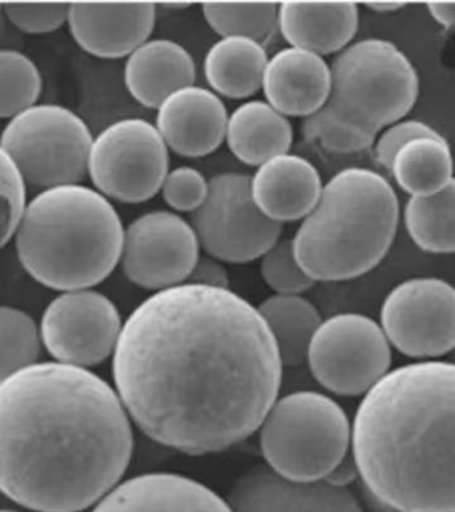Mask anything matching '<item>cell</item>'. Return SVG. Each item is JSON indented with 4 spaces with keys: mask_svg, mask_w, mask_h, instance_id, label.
<instances>
[{
    "mask_svg": "<svg viewBox=\"0 0 455 512\" xmlns=\"http://www.w3.org/2000/svg\"><path fill=\"white\" fill-rule=\"evenodd\" d=\"M320 172L293 153L273 157L251 176L253 200L268 219L284 224L304 220L321 195Z\"/></svg>",
    "mask_w": 455,
    "mask_h": 512,
    "instance_id": "obj_20",
    "label": "cell"
},
{
    "mask_svg": "<svg viewBox=\"0 0 455 512\" xmlns=\"http://www.w3.org/2000/svg\"><path fill=\"white\" fill-rule=\"evenodd\" d=\"M430 15L446 28H455V3H430Z\"/></svg>",
    "mask_w": 455,
    "mask_h": 512,
    "instance_id": "obj_39",
    "label": "cell"
},
{
    "mask_svg": "<svg viewBox=\"0 0 455 512\" xmlns=\"http://www.w3.org/2000/svg\"><path fill=\"white\" fill-rule=\"evenodd\" d=\"M366 7L376 12H396L405 7L404 3H368Z\"/></svg>",
    "mask_w": 455,
    "mask_h": 512,
    "instance_id": "obj_40",
    "label": "cell"
},
{
    "mask_svg": "<svg viewBox=\"0 0 455 512\" xmlns=\"http://www.w3.org/2000/svg\"><path fill=\"white\" fill-rule=\"evenodd\" d=\"M27 204V185L0 147V251L15 236Z\"/></svg>",
    "mask_w": 455,
    "mask_h": 512,
    "instance_id": "obj_33",
    "label": "cell"
},
{
    "mask_svg": "<svg viewBox=\"0 0 455 512\" xmlns=\"http://www.w3.org/2000/svg\"><path fill=\"white\" fill-rule=\"evenodd\" d=\"M260 272L269 288L284 296H301L316 284L297 261L292 239H280L261 257Z\"/></svg>",
    "mask_w": 455,
    "mask_h": 512,
    "instance_id": "obj_32",
    "label": "cell"
},
{
    "mask_svg": "<svg viewBox=\"0 0 455 512\" xmlns=\"http://www.w3.org/2000/svg\"><path fill=\"white\" fill-rule=\"evenodd\" d=\"M357 474L356 462H354V458L349 457L348 454L338 463L336 469H334L324 481L330 483V485L348 487L349 483H352L354 479H356Z\"/></svg>",
    "mask_w": 455,
    "mask_h": 512,
    "instance_id": "obj_38",
    "label": "cell"
},
{
    "mask_svg": "<svg viewBox=\"0 0 455 512\" xmlns=\"http://www.w3.org/2000/svg\"><path fill=\"white\" fill-rule=\"evenodd\" d=\"M201 10L208 26L221 38L241 36L265 47L279 31L276 3H204Z\"/></svg>",
    "mask_w": 455,
    "mask_h": 512,
    "instance_id": "obj_28",
    "label": "cell"
},
{
    "mask_svg": "<svg viewBox=\"0 0 455 512\" xmlns=\"http://www.w3.org/2000/svg\"><path fill=\"white\" fill-rule=\"evenodd\" d=\"M360 26L356 3H281L279 31L291 47L322 56L340 54Z\"/></svg>",
    "mask_w": 455,
    "mask_h": 512,
    "instance_id": "obj_22",
    "label": "cell"
},
{
    "mask_svg": "<svg viewBox=\"0 0 455 512\" xmlns=\"http://www.w3.org/2000/svg\"><path fill=\"white\" fill-rule=\"evenodd\" d=\"M227 502L233 512H364L348 487L289 481L268 465L240 475Z\"/></svg>",
    "mask_w": 455,
    "mask_h": 512,
    "instance_id": "obj_15",
    "label": "cell"
},
{
    "mask_svg": "<svg viewBox=\"0 0 455 512\" xmlns=\"http://www.w3.org/2000/svg\"><path fill=\"white\" fill-rule=\"evenodd\" d=\"M227 107L211 88L189 86L157 108L156 128L168 149L183 157H204L225 141Z\"/></svg>",
    "mask_w": 455,
    "mask_h": 512,
    "instance_id": "obj_17",
    "label": "cell"
},
{
    "mask_svg": "<svg viewBox=\"0 0 455 512\" xmlns=\"http://www.w3.org/2000/svg\"><path fill=\"white\" fill-rule=\"evenodd\" d=\"M389 171L410 197L434 195L454 179L452 148L441 133L416 137L398 149Z\"/></svg>",
    "mask_w": 455,
    "mask_h": 512,
    "instance_id": "obj_25",
    "label": "cell"
},
{
    "mask_svg": "<svg viewBox=\"0 0 455 512\" xmlns=\"http://www.w3.org/2000/svg\"><path fill=\"white\" fill-rule=\"evenodd\" d=\"M381 322L388 341L405 356H444L455 349V288L440 278L402 282L385 298Z\"/></svg>",
    "mask_w": 455,
    "mask_h": 512,
    "instance_id": "obj_12",
    "label": "cell"
},
{
    "mask_svg": "<svg viewBox=\"0 0 455 512\" xmlns=\"http://www.w3.org/2000/svg\"><path fill=\"white\" fill-rule=\"evenodd\" d=\"M156 4L72 3L67 24L80 48L96 58H128L155 30Z\"/></svg>",
    "mask_w": 455,
    "mask_h": 512,
    "instance_id": "obj_16",
    "label": "cell"
},
{
    "mask_svg": "<svg viewBox=\"0 0 455 512\" xmlns=\"http://www.w3.org/2000/svg\"><path fill=\"white\" fill-rule=\"evenodd\" d=\"M310 372L334 394L354 397L368 393L388 374L392 352L384 330L358 313H336L310 342Z\"/></svg>",
    "mask_w": 455,
    "mask_h": 512,
    "instance_id": "obj_11",
    "label": "cell"
},
{
    "mask_svg": "<svg viewBox=\"0 0 455 512\" xmlns=\"http://www.w3.org/2000/svg\"><path fill=\"white\" fill-rule=\"evenodd\" d=\"M200 249L196 233L184 217L152 211L124 229L120 264L132 284L160 292L187 282Z\"/></svg>",
    "mask_w": 455,
    "mask_h": 512,
    "instance_id": "obj_13",
    "label": "cell"
},
{
    "mask_svg": "<svg viewBox=\"0 0 455 512\" xmlns=\"http://www.w3.org/2000/svg\"><path fill=\"white\" fill-rule=\"evenodd\" d=\"M185 284L211 286L228 289L229 276L221 261L211 256H200Z\"/></svg>",
    "mask_w": 455,
    "mask_h": 512,
    "instance_id": "obj_37",
    "label": "cell"
},
{
    "mask_svg": "<svg viewBox=\"0 0 455 512\" xmlns=\"http://www.w3.org/2000/svg\"><path fill=\"white\" fill-rule=\"evenodd\" d=\"M92 141L87 123L59 104H35L12 118L0 135V147L24 183L42 191L82 184Z\"/></svg>",
    "mask_w": 455,
    "mask_h": 512,
    "instance_id": "obj_8",
    "label": "cell"
},
{
    "mask_svg": "<svg viewBox=\"0 0 455 512\" xmlns=\"http://www.w3.org/2000/svg\"><path fill=\"white\" fill-rule=\"evenodd\" d=\"M268 60L263 44L241 36H225L205 55V80L215 94L224 98H252L263 88Z\"/></svg>",
    "mask_w": 455,
    "mask_h": 512,
    "instance_id": "obj_24",
    "label": "cell"
},
{
    "mask_svg": "<svg viewBox=\"0 0 455 512\" xmlns=\"http://www.w3.org/2000/svg\"><path fill=\"white\" fill-rule=\"evenodd\" d=\"M283 366L259 309L229 289L181 284L156 292L128 317L114 380L147 437L204 455L260 429Z\"/></svg>",
    "mask_w": 455,
    "mask_h": 512,
    "instance_id": "obj_1",
    "label": "cell"
},
{
    "mask_svg": "<svg viewBox=\"0 0 455 512\" xmlns=\"http://www.w3.org/2000/svg\"><path fill=\"white\" fill-rule=\"evenodd\" d=\"M134 451L119 395L84 368L43 362L0 382V491L38 512H80L115 489Z\"/></svg>",
    "mask_w": 455,
    "mask_h": 512,
    "instance_id": "obj_2",
    "label": "cell"
},
{
    "mask_svg": "<svg viewBox=\"0 0 455 512\" xmlns=\"http://www.w3.org/2000/svg\"><path fill=\"white\" fill-rule=\"evenodd\" d=\"M189 6H191V4H188V3L164 4V7L172 8V10H180V8H188Z\"/></svg>",
    "mask_w": 455,
    "mask_h": 512,
    "instance_id": "obj_41",
    "label": "cell"
},
{
    "mask_svg": "<svg viewBox=\"0 0 455 512\" xmlns=\"http://www.w3.org/2000/svg\"><path fill=\"white\" fill-rule=\"evenodd\" d=\"M405 225L422 251L455 253V177L440 192L410 197Z\"/></svg>",
    "mask_w": 455,
    "mask_h": 512,
    "instance_id": "obj_27",
    "label": "cell"
},
{
    "mask_svg": "<svg viewBox=\"0 0 455 512\" xmlns=\"http://www.w3.org/2000/svg\"><path fill=\"white\" fill-rule=\"evenodd\" d=\"M293 137L291 120L265 100H249L237 107L229 115L225 133L229 151L249 167L289 153Z\"/></svg>",
    "mask_w": 455,
    "mask_h": 512,
    "instance_id": "obj_23",
    "label": "cell"
},
{
    "mask_svg": "<svg viewBox=\"0 0 455 512\" xmlns=\"http://www.w3.org/2000/svg\"><path fill=\"white\" fill-rule=\"evenodd\" d=\"M285 366H299L308 357L310 342L322 324L321 310L303 296L275 294L260 305Z\"/></svg>",
    "mask_w": 455,
    "mask_h": 512,
    "instance_id": "obj_26",
    "label": "cell"
},
{
    "mask_svg": "<svg viewBox=\"0 0 455 512\" xmlns=\"http://www.w3.org/2000/svg\"><path fill=\"white\" fill-rule=\"evenodd\" d=\"M398 221L400 201L389 181L372 169L345 168L324 184L301 220L293 251L314 282L354 280L388 255Z\"/></svg>",
    "mask_w": 455,
    "mask_h": 512,
    "instance_id": "obj_5",
    "label": "cell"
},
{
    "mask_svg": "<svg viewBox=\"0 0 455 512\" xmlns=\"http://www.w3.org/2000/svg\"><path fill=\"white\" fill-rule=\"evenodd\" d=\"M353 458L366 487L396 512H455V364L386 374L354 418Z\"/></svg>",
    "mask_w": 455,
    "mask_h": 512,
    "instance_id": "obj_3",
    "label": "cell"
},
{
    "mask_svg": "<svg viewBox=\"0 0 455 512\" xmlns=\"http://www.w3.org/2000/svg\"><path fill=\"white\" fill-rule=\"evenodd\" d=\"M43 78L34 60L23 52L0 50V119H12L38 104Z\"/></svg>",
    "mask_w": 455,
    "mask_h": 512,
    "instance_id": "obj_29",
    "label": "cell"
},
{
    "mask_svg": "<svg viewBox=\"0 0 455 512\" xmlns=\"http://www.w3.org/2000/svg\"><path fill=\"white\" fill-rule=\"evenodd\" d=\"M196 66L181 44L169 39H150L127 58L124 83L142 106L157 110L180 88L193 86Z\"/></svg>",
    "mask_w": 455,
    "mask_h": 512,
    "instance_id": "obj_21",
    "label": "cell"
},
{
    "mask_svg": "<svg viewBox=\"0 0 455 512\" xmlns=\"http://www.w3.org/2000/svg\"><path fill=\"white\" fill-rule=\"evenodd\" d=\"M349 419L332 398L297 391L273 403L260 426L265 461L280 477L324 481L348 455Z\"/></svg>",
    "mask_w": 455,
    "mask_h": 512,
    "instance_id": "obj_6",
    "label": "cell"
},
{
    "mask_svg": "<svg viewBox=\"0 0 455 512\" xmlns=\"http://www.w3.org/2000/svg\"><path fill=\"white\" fill-rule=\"evenodd\" d=\"M92 512H233L227 501L183 475H139L118 485Z\"/></svg>",
    "mask_w": 455,
    "mask_h": 512,
    "instance_id": "obj_19",
    "label": "cell"
},
{
    "mask_svg": "<svg viewBox=\"0 0 455 512\" xmlns=\"http://www.w3.org/2000/svg\"><path fill=\"white\" fill-rule=\"evenodd\" d=\"M124 229L102 193L83 184L60 185L28 201L15 248L39 284L62 292L91 289L120 264Z\"/></svg>",
    "mask_w": 455,
    "mask_h": 512,
    "instance_id": "obj_4",
    "label": "cell"
},
{
    "mask_svg": "<svg viewBox=\"0 0 455 512\" xmlns=\"http://www.w3.org/2000/svg\"><path fill=\"white\" fill-rule=\"evenodd\" d=\"M303 133L325 151L352 155L366 151L376 143L380 133L345 118L328 103L303 120Z\"/></svg>",
    "mask_w": 455,
    "mask_h": 512,
    "instance_id": "obj_30",
    "label": "cell"
},
{
    "mask_svg": "<svg viewBox=\"0 0 455 512\" xmlns=\"http://www.w3.org/2000/svg\"><path fill=\"white\" fill-rule=\"evenodd\" d=\"M440 133L437 129L430 127L429 124L420 122V120H400V122L386 127L376 140V160L381 167L390 169L392 161L398 149L408 143V141L421 136H432Z\"/></svg>",
    "mask_w": 455,
    "mask_h": 512,
    "instance_id": "obj_36",
    "label": "cell"
},
{
    "mask_svg": "<svg viewBox=\"0 0 455 512\" xmlns=\"http://www.w3.org/2000/svg\"><path fill=\"white\" fill-rule=\"evenodd\" d=\"M330 75L329 106L378 133L404 120L420 95L412 60L385 39L349 44L334 58Z\"/></svg>",
    "mask_w": 455,
    "mask_h": 512,
    "instance_id": "obj_7",
    "label": "cell"
},
{
    "mask_svg": "<svg viewBox=\"0 0 455 512\" xmlns=\"http://www.w3.org/2000/svg\"><path fill=\"white\" fill-rule=\"evenodd\" d=\"M70 4L7 3L3 6L4 15L12 26L30 35L50 34L67 23Z\"/></svg>",
    "mask_w": 455,
    "mask_h": 512,
    "instance_id": "obj_35",
    "label": "cell"
},
{
    "mask_svg": "<svg viewBox=\"0 0 455 512\" xmlns=\"http://www.w3.org/2000/svg\"><path fill=\"white\" fill-rule=\"evenodd\" d=\"M39 349L34 320L22 310L0 306V382L34 365Z\"/></svg>",
    "mask_w": 455,
    "mask_h": 512,
    "instance_id": "obj_31",
    "label": "cell"
},
{
    "mask_svg": "<svg viewBox=\"0 0 455 512\" xmlns=\"http://www.w3.org/2000/svg\"><path fill=\"white\" fill-rule=\"evenodd\" d=\"M455 350V349H454ZM454 358H455V353H454Z\"/></svg>",
    "mask_w": 455,
    "mask_h": 512,
    "instance_id": "obj_43",
    "label": "cell"
},
{
    "mask_svg": "<svg viewBox=\"0 0 455 512\" xmlns=\"http://www.w3.org/2000/svg\"><path fill=\"white\" fill-rule=\"evenodd\" d=\"M168 172L167 144L147 120H118L92 141L88 176L108 200L144 203L160 192Z\"/></svg>",
    "mask_w": 455,
    "mask_h": 512,
    "instance_id": "obj_10",
    "label": "cell"
},
{
    "mask_svg": "<svg viewBox=\"0 0 455 512\" xmlns=\"http://www.w3.org/2000/svg\"><path fill=\"white\" fill-rule=\"evenodd\" d=\"M122 329L110 298L91 289L72 290L47 306L40 338L60 364L86 369L115 352Z\"/></svg>",
    "mask_w": 455,
    "mask_h": 512,
    "instance_id": "obj_14",
    "label": "cell"
},
{
    "mask_svg": "<svg viewBox=\"0 0 455 512\" xmlns=\"http://www.w3.org/2000/svg\"><path fill=\"white\" fill-rule=\"evenodd\" d=\"M209 191V180L199 169L177 167L171 169L161 185L165 204L175 212L193 213L203 205Z\"/></svg>",
    "mask_w": 455,
    "mask_h": 512,
    "instance_id": "obj_34",
    "label": "cell"
},
{
    "mask_svg": "<svg viewBox=\"0 0 455 512\" xmlns=\"http://www.w3.org/2000/svg\"><path fill=\"white\" fill-rule=\"evenodd\" d=\"M200 248L229 264L261 258L281 239L283 224L268 219L252 196L251 176L225 172L209 180L207 199L191 213Z\"/></svg>",
    "mask_w": 455,
    "mask_h": 512,
    "instance_id": "obj_9",
    "label": "cell"
},
{
    "mask_svg": "<svg viewBox=\"0 0 455 512\" xmlns=\"http://www.w3.org/2000/svg\"><path fill=\"white\" fill-rule=\"evenodd\" d=\"M330 66L322 56L287 47L269 58L265 67V102L287 118H308L328 103Z\"/></svg>",
    "mask_w": 455,
    "mask_h": 512,
    "instance_id": "obj_18",
    "label": "cell"
},
{
    "mask_svg": "<svg viewBox=\"0 0 455 512\" xmlns=\"http://www.w3.org/2000/svg\"><path fill=\"white\" fill-rule=\"evenodd\" d=\"M0 512H18V511H12V510H0Z\"/></svg>",
    "mask_w": 455,
    "mask_h": 512,
    "instance_id": "obj_42",
    "label": "cell"
}]
</instances>
